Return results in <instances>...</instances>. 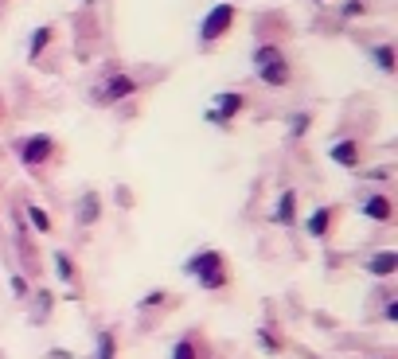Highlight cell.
I'll return each mask as SVG.
<instances>
[{
  "label": "cell",
  "mask_w": 398,
  "mask_h": 359,
  "mask_svg": "<svg viewBox=\"0 0 398 359\" xmlns=\"http://www.w3.org/2000/svg\"><path fill=\"white\" fill-rule=\"evenodd\" d=\"M184 273L199 289H207V293H223V289H230V281H235L227 254H223V250H211V246L195 250V254L184 262Z\"/></svg>",
  "instance_id": "obj_1"
},
{
  "label": "cell",
  "mask_w": 398,
  "mask_h": 359,
  "mask_svg": "<svg viewBox=\"0 0 398 359\" xmlns=\"http://www.w3.org/2000/svg\"><path fill=\"white\" fill-rule=\"evenodd\" d=\"M250 66H254V79H258L265 90H285L289 82H293V63H289L281 44H258L250 55Z\"/></svg>",
  "instance_id": "obj_2"
},
{
  "label": "cell",
  "mask_w": 398,
  "mask_h": 359,
  "mask_svg": "<svg viewBox=\"0 0 398 359\" xmlns=\"http://www.w3.org/2000/svg\"><path fill=\"white\" fill-rule=\"evenodd\" d=\"M8 148H12L16 161H20L28 172H36V176L59 156V141H55L51 133H24V137H16Z\"/></svg>",
  "instance_id": "obj_3"
},
{
  "label": "cell",
  "mask_w": 398,
  "mask_h": 359,
  "mask_svg": "<svg viewBox=\"0 0 398 359\" xmlns=\"http://www.w3.org/2000/svg\"><path fill=\"white\" fill-rule=\"evenodd\" d=\"M133 94H141V82L133 79L129 71L110 66V71L94 82V90H90V102H94V106H121V102H129Z\"/></svg>",
  "instance_id": "obj_4"
},
{
  "label": "cell",
  "mask_w": 398,
  "mask_h": 359,
  "mask_svg": "<svg viewBox=\"0 0 398 359\" xmlns=\"http://www.w3.org/2000/svg\"><path fill=\"white\" fill-rule=\"evenodd\" d=\"M235 24H238V8L235 4H211L203 12V20H199V47H215L219 39H227L230 31H235Z\"/></svg>",
  "instance_id": "obj_5"
},
{
  "label": "cell",
  "mask_w": 398,
  "mask_h": 359,
  "mask_svg": "<svg viewBox=\"0 0 398 359\" xmlns=\"http://www.w3.org/2000/svg\"><path fill=\"white\" fill-rule=\"evenodd\" d=\"M246 106H250V98H246L243 90H219V94L207 102L203 121L207 125H219V129H230L235 118H243V113H246Z\"/></svg>",
  "instance_id": "obj_6"
},
{
  "label": "cell",
  "mask_w": 398,
  "mask_h": 359,
  "mask_svg": "<svg viewBox=\"0 0 398 359\" xmlns=\"http://www.w3.org/2000/svg\"><path fill=\"white\" fill-rule=\"evenodd\" d=\"M359 215L371 219V223H379V227H387V223H394V199L387 196V191H371V196L359 203Z\"/></svg>",
  "instance_id": "obj_7"
},
{
  "label": "cell",
  "mask_w": 398,
  "mask_h": 359,
  "mask_svg": "<svg viewBox=\"0 0 398 359\" xmlns=\"http://www.w3.org/2000/svg\"><path fill=\"white\" fill-rule=\"evenodd\" d=\"M297 219H301V196H297V188H285L277 196V203H273V211H270V223H277V227H297Z\"/></svg>",
  "instance_id": "obj_8"
},
{
  "label": "cell",
  "mask_w": 398,
  "mask_h": 359,
  "mask_svg": "<svg viewBox=\"0 0 398 359\" xmlns=\"http://www.w3.org/2000/svg\"><path fill=\"white\" fill-rule=\"evenodd\" d=\"M328 161L336 164V168H359L363 164V145L355 137H344V141H332L328 148Z\"/></svg>",
  "instance_id": "obj_9"
},
{
  "label": "cell",
  "mask_w": 398,
  "mask_h": 359,
  "mask_svg": "<svg viewBox=\"0 0 398 359\" xmlns=\"http://www.w3.org/2000/svg\"><path fill=\"white\" fill-rule=\"evenodd\" d=\"M98 219H102V196L90 188L74 199V223H78V227H94Z\"/></svg>",
  "instance_id": "obj_10"
},
{
  "label": "cell",
  "mask_w": 398,
  "mask_h": 359,
  "mask_svg": "<svg viewBox=\"0 0 398 359\" xmlns=\"http://www.w3.org/2000/svg\"><path fill=\"white\" fill-rule=\"evenodd\" d=\"M332 227H336V207H317V211L305 219V235L317 238V242H328Z\"/></svg>",
  "instance_id": "obj_11"
},
{
  "label": "cell",
  "mask_w": 398,
  "mask_h": 359,
  "mask_svg": "<svg viewBox=\"0 0 398 359\" xmlns=\"http://www.w3.org/2000/svg\"><path fill=\"white\" fill-rule=\"evenodd\" d=\"M363 273H371V278H379V281L394 278V273H398V254H394V250H379V254H371L367 262H363Z\"/></svg>",
  "instance_id": "obj_12"
},
{
  "label": "cell",
  "mask_w": 398,
  "mask_h": 359,
  "mask_svg": "<svg viewBox=\"0 0 398 359\" xmlns=\"http://www.w3.org/2000/svg\"><path fill=\"white\" fill-rule=\"evenodd\" d=\"M55 44V24H39L36 31H31V39H28V59L31 63H39L47 55V47Z\"/></svg>",
  "instance_id": "obj_13"
},
{
  "label": "cell",
  "mask_w": 398,
  "mask_h": 359,
  "mask_svg": "<svg viewBox=\"0 0 398 359\" xmlns=\"http://www.w3.org/2000/svg\"><path fill=\"white\" fill-rule=\"evenodd\" d=\"M367 55H371V63H375V66H379V71H383V74H387V79H391V74L398 71V59H394V55H398V51H394V44H379V47H371V51H367Z\"/></svg>",
  "instance_id": "obj_14"
},
{
  "label": "cell",
  "mask_w": 398,
  "mask_h": 359,
  "mask_svg": "<svg viewBox=\"0 0 398 359\" xmlns=\"http://www.w3.org/2000/svg\"><path fill=\"white\" fill-rule=\"evenodd\" d=\"M55 278L63 285H78V266H74V258L66 250H55Z\"/></svg>",
  "instance_id": "obj_15"
},
{
  "label": "cell",
  "mask_w": 398,
  "mask_h": 359,
  "mask_svg": "<svg viewBox=\"0 0 398 359\" xmlns=\"http://www.w3.org/2000/svg\"><path fill=\"white\" fill-rule=\"evenodd\" d=\"M28 300L36 305V308H31V320L44 324L47 316H51V308H55V293H51V289H36V293H31Z\"/></svg>",
  "instance_id": "obj_16"
},
{
  "label": "cell",
  "mask_w": 398,
  "mask_h": 359,
  "mask_svg": "<svg viewBox=\"0 0 398 359\" xmlns=\"http://www.w3.org/2000/svg\"><path fill=\"white\" fill-rule=\"evenodd\" d=\"M90 359H118V332L113 328H102L94 340V355Z\"/></svg>",
  "instance_id": "obj_17"
},
{
  "label": "cell",
  "mask_w": 398,
  "mask_h": 359,
  "mask_svg": "<svg viewBox=\"0 0 398 359\" xmlns=\"http://www.w3.org/2000/svg\"><path fill=\"white\" fill-rule=\"evenodd\" d=\"M24 211H28V223L39 231V235H55V219H51V215H47V207H39V203H28V207H24Z\"/></svg>",
  "instance_id": "obj_18"
},
{
  "label": "cell",
  "mask_w": 398,
  "mask_h": 359,
  "mask_svg": "<svg viewBox=\"0 0 398 359\" xmlns=\"http://www.w3.org/2000/svg\"><path fill=\"white\" fill-rule=\"evenodd\" d=\"M258 344H262V352H270V355H281V352H285V340H281V332L270 328V324H262V328H258Z\"/></svg>",
  "instance_id": "obj_19"
},
{
  "label": "cell",
  "mask_w": 398,
  "mask_h": 359,
  "mask_svg": "<svg viewBox=\"0 0 398 359\" xmlns=\"http://www.w3.org/2000/svg\"><path fill=\"white\" fill-rule=\"evenodd\" d=\"M309 129H312V113H309V110H297V113H289V141H301Z\"/></svg>",
  "instance_id": "obj_20"
},
{
  "label": "cell",
  "mask_w": 398,
  "mask_h": 359,
  "mask_svg": "<svg viewBox=\"0 0 398 359\" xmlns=\"http://www.w3.org/2000/svg\"><path fill=\"white\" fill-rule=\"evenodd\" d=\"M172 359H199V340H195V332H188V336L176 340V348H172Z\"/></svg>",
  "instance_id": "obj_21"
},
{
  "label": "cell",
  "mask_w": 398,
  "mask_h": 359,
  "mask_svg": "<svg viewBox=\"0 0 398 359\" xmlns=\"http://www.w3.org/2000/svg\"><path fill=\"white\" fill-rule=\"evenodd\" d=\"M8 285H12V297H16V300H24V305H28L31 285H28V278H24V273H12V278H8Z\"/></svg>",
  "instance_id": "obj_22"
},
{
  "label": "cell",
  "mask_w": 398,
  "mask_h": 359,
  "mask_svg": "<svg viewBox=\"0 0 398 359\" xmlns=\"http://www.w3.org/2000/svg\"><path fill=\"white\" fill-rule=\"evenodd\" d=\"M172 293H164V289H156V293H148V297H141V313H148V308H160V305H168Z\"/></svg>",
  "instance_id": "obj_23"
},
{
  "label": "cell",
  "mask_w": 398,
  "mask_h": 359,
  "mask_svg": "<svg viewBox=\"0 0 398 359\" xmlns=\"http://www.w3.org/2000/svg\"><path fill=\"white\" fill-rule=\"evenodd\" d=\"M363 12H367V4H363V0H347L340 16H344V20H355V16H363Z\"/></svg>",
  "instance_id": "obj_24"
},
{
  "label": "cell",
  "mask_w": 398,
  "mask_h": 359,
  "mask_svg": "<svg viewBox=\"0 0 398 359\" xmlns=\"http://www.w3.org/2000/svg\"><path fill=\"white\" fill-rule=\"evenodd\" d=\"M383 320H391V324L398 320V300H394V297L387 300V308H383Z\"/></svg>",
  "instance_id": "obj_25"
},
{
  "label": "cell",
  "mask_w": 398,
  "mask_h": 359,
  "mask_svg": "<svg viewBox=\"0 0 398 359\" xmlns=\"http://www.w3.org/2000/svg\"><path fill=\"white\" fill-rule=\"evenodd\" d=\"M0 118H4V106H0Z\"/></svg>",
  "instance_id": "obj_26"
},
{
  "label": "cell",
  "mask_w": 398,
  "mask_h": 359,
  "mask_svg": "<svg viewBox=\"0 0 398 359\" xmlns=\"http://www.w3.org/2000/svg\"><path fill=\"white\" fill-rule=\"evenodd\" d=\"M317 4H328V0H317Z\"/></svg>",
  "instance_id": "obj_27"
},
{
  "label": "cell",
  "mask_w": 398,
  "mask_h": 359,
  "mask_svg": "<svg viewBox=\"0 0 398 359\" xmlns=\"http://www.w3.org/2000/svg\"><path fill=\"white\" fill-rule=\"evenodd\" d=\"M86 4H90V0H86Z\"/></svg>",
  "instance_id": "obj_28"
}]
</instances>
